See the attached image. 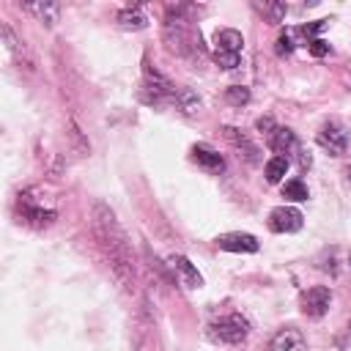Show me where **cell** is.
<instances>
[{
    "label": "cell",
    "mask_w": 351,
    "mask_h": 351,
    "mask_svg": "<svg viewBox=\"0 0 351 351\" xmlns=\"http://www.w3.org/2000/svg\"><path fill=\"white\" fill-rule=\"evenodd\" d=\"M93 233H96L99 250L107 258V266H110L112 277L121 282V288L126 293H134V252H132V241H129L126 230L121 228L115 211L101 200L93 203Z\"/></svg>",
    "instance_id": "cell-1"
},
{
    "label": "cell",
    "mask_w": 351,
    "mask_h": 351,
    "mask_svg": "<svg viewBox=\"0 0 351 351\" xmlns=\"http://www.w3.org/2000/svg\"><path fill=\"white\" fill-rule=\"evenodd\" d=\"M162 36L170 52L176 55H195L200 52V30L192 25V19L184 14V8H170L165 25H162Z\"/></svg>",
    "instance_id": "cell-2"
},
{
    "label": "cell",
    "mask_w": 351,
    "mask_h": 351,
    "mask_svg": "<svg viewBox=\"0 0 351 351\" xmlns=\"http://www.w3.org/2000/svg\"><path fill=\"white\" fill-rule=\"evenodd\" d=\"M208 329H211V337H214V340L228 343V346H236V343H241V340L250 335V324H247V318L239 315V313H230V315L217 318Z\"/></svg>",
    "instance_id": "cell-3"
},
{
    "label": "cell",
    "mask_w": 351,
    "mask_h": 351,
    "mask_svg": "<svg viewBox=\"0 0 351 351\" xmlns=\"http://www.w3.org/2000/svg\"><path fill=\"white\" fill-rule=\"evenodd\" d=\"M329 304H332V293L324 285H313L299 296V307L307 318H321L329 310Z\"/></svg>",
    "instance_id": "cell-4"
},
{
    "label": "cell",
    "mask_w": 351,
    "mask_h": 351,
    "mask_svg": "<svg viewBox=\"0 0 351 351\" xmlns=\"http://www.w3.org/2000/svg\"><path fill=\"white\" fill-rule=\"evenodd\" d=\"M315 140H318V145H321L324 151H329L332 156H340V154H346V148H348V134H346V129H343L340 123H335V121L324 123V126L318 129Z\"/></svg>",
    "instance_id": "cell-5"
},
{
    "label": "cell",
    "mask_w": 351,
    "mask_h": 351,
    "mask_svg": "<svg viewBox=\"0 0 351 351\" xmlns=\"http://www.w3.org/2000/svg\"><path fill=\"white\" fill-rule=\"evenodd\" d=\"M304 225V217L293 206H277L269 211V228L274 233H296Z\"/></svg>",
    "instance_id": "cell-6"
},
{
    "label": "cell",
    "mask_w": 351,
    "mask_h": 351,
    "mask_svg": "<svg viewBox=\"0 0 351 351\" xmlns=\"http://www.w3.org/2000/svg\"><path fill=\"white\" fill-rule=\"evenodd\" d=\"M222 132H225V140L239 151V156H244L250 165H258V162H261V151H258V145H255L241 129H236V126H225Z\"/></svg>",
    "instance_id": "cell-7"
},
{
    "label": "cell",
    "mask_w": 351,
    "mask_h": 351,
    "mask_svg": "<svg viewBox=\"0 0 351 351\" xmlns=\"http://www.w3.org/2000/svg\"><path fill=\"white\" fill-rule=\"evenodd\" d=\"M217 247L225 250V252H258V239L252 233H241V230H233V233H222L217 236Z\"/></svg>",
    "instance_id": "cell-8"
},
{
    "label": "cell",
    "mask_w": 351,
    "mask_h": 351,
    "mask_svg": "<svg viewBox=\"0 0 351 351\" xmlns=\"http://www.w3.org/2000/svg\"><path fill=\"white\" fill-rule=\"evenodd\" d=\"M269 351H307V340H304L302 329H296V326H282V329L271 337Z\"/></svg>",
    "instance_id": "cell-9"
},
{
    "label": "cell",
    "mask_w": 351,
    "mask_h": 351,
    "mask_svg": "<svg viewBox=\"0 0 351 351\" xmlns=\"http://www.w3.org/2000/svg\"><path fill=\"white\" fill-rule=\"evenodd\" d=\"M244 47V36L233 27H222L214 36V52H225V55H241Z\"/></svg>",
    "instance_id": "cell-10"
},
{
    "label": "cell",
    "mask_w": 351,
    "mask_h": 351,
    "mask_svg": "<svg viewBox=\"0 0 351 351\" xmlns=\"http://www.w3.org/2000/svg\"><path fill=\"white\" fill-rule=\"evenodd\" d=\"M192 162L197 167L208 170V173H222L225 170V159L208 145H192Z\"/></svg>",
    "instance_id": "cell-11"
},
{
    "label": "cell",
    "mask_w": 351,
    "mask_h": 351,
    "mask_svg": "<svg viewBox=\"0 0 351 351\" xmlns=\"http://www.w3.org/2000/svg\"><path fill=\"white\" fill-rule=\"evenodd\" d=\"M170 266L181 274V280H184V285H186V288H200V285H203L200 271L192 266V261H189L186 255H173V258H170Z\"/></svg>",
    "instance_id": "cell-12"
},
{
    "label": "cell",
    "mask_w": 351,
    "mask_h": 351,
    "mask_svg": "<svg viewBox=\"0 0 351 351\" xmlns=\"http://www.w3.org/2000/svg\"><path fill=\"white\" fill-rule=\"evenodd\" d=\"M269 145H271V151H277V156L291 154V151L296 148V134H293L288 126H277V129L269 134Z\"/></svg>",
    "instance_id": "cell-13"
},
{
    "label": "cell",
    "mask_w": 351,
    "mask_h": 351,
    "mask_svg": "<svg viewBox=\"0 0 351 351\" xmlns=\"http://www.w3.org/2000/svg\"><path fill=\"white\" fill-rule=\"evenodd\" d=\"M118 25L126 27V30H143L148 25V16L140 5H132V8H121L118 11Z\"/></svg>",
    "instance_id": "cell-14"
},
{
    "label": "cell",
    "mask_w": 351,
    "mask_h": 351,
    "mask_svg": "<svg viewBox=\"0 0 351 351\" xmlns=\"http://www.w3.org/2000/svg\"><path fill=\"white\" fill-rule=\"evenodd\" d=\"M173 104H176V110L178 112H184V115H195L197 110H200V99H197V93L192 90V88H178V93L173 96Z\"/></svg>",
    "instance_id": "cell-15"
},
{
    "label": "cell",
    "mask_w": 351,
    "mask_h": 351,
    "mask_svg": "<svg viewBox=\"0 0 351 351\" xmlns=\"http://www.w3.org/2000/svg\"><path fill=\"white\" fill-rule=\"evenodd\" d=\"M66 137H69V145H71V151H74L77 156H88V154H90V143H88V137L82 134V129H80L74 121L66 123Z\"/></svg>",
    "instance_id": "cell-16"
},
{
    "label": "cell",
    "mask_w": 351,
    "mask_h": 351,
    "mask_svg": "<svg viewBox=\"0 0 351 351\" xmlns=\"http://www.w3.org/2000/svg\"><path fill=\"white\" fill-rule=\"evenodd\" d=\"M25 8L33 11V14H36L41 22H47V25H55L58 16H60V5H58V3H27Z\"/></svg>",
    "instance_id": "cell-17"
},
{
    "label": "cell",
    "mask_w": 351,
    "mask_h": 351,
    "mask_svg": "<svg viewBox=\"0 0 351 351\" xmlns=\"http://www.w3.org/2000/svg\"><path fill=\"white\" fill-rule=\"evenodd\" d=\"M282 197H285V200H293V203H302V200L310 197V189H307L304 181L291 178V181H285V186H282Z\"/></svg>",
    "instance_id": "cell-18"
},
{
    "label": "cell",
    "mask_w": 351,
    "mask_h": 351,
    "mask_svg": "<svg viewBox=\"0 0 351 351\" xmlns=\"http://www.w3.org/2000/svg\"><path fill=\"white\" fill-rule=\"evenodd\" d=\"M285 173H288V156H271L266 162V178H269V184L282 181Z\"/></svg>",
    "instance_id": "cell-19"
},
{
    "label": "cell",
    "mask_w": 351,
    "mask_h": 351,
    "mask_svg": "<svg viewBox=\"0 0 351 351\" xmlns=\"http://www.w3.org/2000/svg\"><path fill=\"white\" fill-rule=\"evenodd\" d=\"M0 30H3V38H5V47H8V52H14L19 63H22V58H25V60L30 63V58H27V49H25V44H19V41H16V36L11 33V27H8L5 22H3V25H0Z\"/></svg>",
    "instance_id": "cell-20"
},
{
    "label": "cell",
    "mask_w": 351,
    "mask_h": 351,
    "mask_svg": "<svg viewBox=\"0 0 351 351\" xmlns=\"http://www.w3.org/2000/svg\"><path fill=\"white\" fill-rule=\"evenodd\" d=\"M261 14H266L271 22H282L285 19V11H288V5L285 3H252Z\"/></svg>",
    "instance_id": "cell-21"
},
{
    "label": "cell",
    "mask_w": 351,
    "mask_h": 351,
    "mask_svg": "<svg viewBox=\"0 0 351 351\" xmlns=\"http://www.w3.org/2000/svg\"><path fill=\"white\" fill-rule=\"evenodd\" d=\"M225 99H228L230 104H247V101H250V90H247L244 85H230V88L225 90Z\"/></svg>",
    "instance_id": "cell-22"
},
{
    "label": "cell",
    "mask_w": 351,
    "mask_h": 351,
    "mask_svg": "<svg viewBox=\"0 0 351 351\" xmlns=\"http://www.w3.org/2000/svg\"><path fill=\"white\" fill-rule=\"evenodd\" d=\"M293 30H285L280 38H277V55H291L293 52Z\"/></svg>",
    "instance_id": "cell-23"
},
{
    "label": "cell",
    "mask_w": 351,
    "mask_h": 351,
    "mask_svg": "<svg viewBox=\"0 0 351 351\" xmlns=\"http://www.w3.org/2000/svg\"><path fill=\"white\" fill-rule=\"evenodd\" d=\"M214 60H217L222 69H236V66H239V60H241V55H225V52H214Z\"/></svg>",
    "instance_id": "cell-24"
},
{
    "label": "cell",
    "mask_w": 351,
    "mask_h": 351,
    "mask_svg": "<svg viewBox=\"0 0 351 351\" xmlns=\"http://www.w3.org/2000/svg\"><path fill=\"white\" fill-rule=\"evenodd\" d=\"M307 47H310V52H313L315 58H321V55H326V52H329V44H326L324 38H313Z\"/></svg>",
    "instance_id": "cell-25"
},
{
    "label": "cell",
    "mask_w": 351,
    "mask_h": 351,
    "mask_svg": "<svg viewBox=\"0 0 351 351\" xmlns=\"http://www.w3.org/2000/svg\"><path fill=\"white\" fill-rule=\"evenodd\" d=\"M258 129H261V132H266V134H271L277 126H274V121H271V118H258Z\"/></svg>",
    "instance_id": "cell-26"
},
{
    "label": "cell",
    "mask_w": 351,
    "mask_h": 351,
    "mask_svg": "<svg viewBox=\"0 0 351 351\" xmlns=\"http://www.w3.org/2000/svg\"><path fill=\"white\" fill-rule=\"evenodd\" d=\"M346 176H348V184H351V165H348V170H346Z\"/></svg>",
    "instance_id": "cell-27"
},
{
    "label": "cell",
    "mask_w": 351,
    "mask_h": 351,
    "mask_svg": "<svg viewBox=\"0 0 351 351\" xmlns=\"http://www.w3.org/2000/svg\"><path fill=\"white\" fill-rule=\"evenodd\" d=\"M348 266H351V252H348Z\"/></svg>",
    "instance_id": "cell-28"
}]
</instances>
